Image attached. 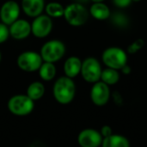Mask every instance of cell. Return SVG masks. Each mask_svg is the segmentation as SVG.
Listing matches in <instances>:
<instances>
[{
  "instance_id": "6da1fadb",
  "label": "cell",
  "mask_w": 147,
  "mask_h": 147,
  "mask_svg": "<svg viewBox=\"0 0 147 147\" xmlns=\"http://www.w3.org/2000/svg\"><path fill=\"white\" fill-rule=\"evenodd\" d=\"M53 95L58 103L70 104L76 95V85L73 79L65 75L58 78L53 87Z\"/></svg>"
},
{
  "instance_id": "7a4b0ae2",
  "label": "cell",
  "mask_w": 147,
  "mask_h": 147,
  "mask_svg": "<svg viewBox=\"0 0 147 147\" xmlns=\"http://www.w3.org/2000/svg\"><path fill=\"white\" fill-rule=\"evenodd\" d=\"M90 12L83 3H71L65 7L64 17L68 24L73 27H80L86 23Z\"/></svg>"
},
{
  "instance_id": "3957f363",
  "label": "cell",
  "mask_w": 147,
  "mask_h": 147,
  "mask_svg": "<svg viewBox=\"0 0 147 147\" xmlns=\"http://www.w3.org/2000/svg\"><path fill=\"white\" fill-rule=\"evenodd\" d=\"M9 111L16 116H27L34 108V101L27 94H16L12 96L7 104Z\"/></svg>"
},
{
  "instance_id": "277c9868",
  "label": "cell",
  "mask_w": 147,
  "mask_h": 147,
  "mask_svg": "<svg viewBox=\"0 0 147 147\" xmlns=\"http://www.w3.org/2000/svg\"><path fill=\"white\" fill-rule=\"evenodd\" d=\"M40 54L43 62L55 63L65 55V45L62 41L50 40L42 45Z\"/></svg>"
},
{
  "instance_id": "5b68a950",
  "label": "cell",
  "mask_w": 147,
  "mask_h": 147,
  "mask_svg": "<svg viewBox=\"0 0 147 147\" xmlns=\"http://www.w3.org/2000/svg\"><path fill=\"white\" fill-rule=\"evenodd\" d=\"M102 60L107 68L121 70L127 63V55L121 48L109 47L103 51Z\"/></svg>"
},
{
  "instance_id": "8992f818",
  "label": "cell",
  "mask_w": 147,
  "mask_h": 147,
  "mask_svg": "<svg viewBox=\"0 0 147 147\" xmlns=\"http://www.w3.org/2000/svg\"><path fill=\"white\" fill-rule=\"evenodd\" d=\"M42 62L43 60L40 56V54L31 50L21 53L16 59V64L18 68L21 70L28 73L38 71Z\"/></svg>"
},
{
  "instance_id": "52a82bcc",
  "label": "cell",
  "mask_w": 147,
  "mask_h": 147,
  "mask_svg": "<svg viewBox=\"0 0 147 147\" xmlns=\"http://www.w3.org/2000/svg\"><path fill=\"white\" fill-rule=\"evenodd\" d=\"M102 66L99 61L94 57H88L82 62L81 75L83 79L89 83H96L101 80Z\"/></svg>"
},
{
  "instance_id": "ba28073f",
  "label": "cell",
  "mask_w": 147,
  "mask_h": 147,
  "mask_svg": "<svg viewBox=\"0 0 147 147\" xmlns=\"http://www.w3.org/2000/svg\"><path fill=\"white\" fill-rule=\"evenodd\" d=\"M53 26L52 18L47 14H40L34 17L31 23V34L36 38H45L51 33Z\"/></svg>"
},
{
  "instance_id": "9c48e42d",
  "label": "cell",
  "mask_w": 147,
  "mask_h": 147,
  "mask_svg": "<svg viewBox=\"0 0 147 147\" xmlns=\"http://www.w3.org/2000/svg\"><path fill=\"white\" fill-rule=\"evenodd\" d=\"M90 99L97 107L105 106L110 99L109 86L102 81L94 83L90 90Z\"/></svg>"
},
{
  "instance_id": "30bf717a",
  "label": "cell",
  "mask_w": 147,
  "mask_h": 147,
  "mask_svg": "<svg viewBox=\"0 0 147 147\" xmlns=\"http://www.w3.org/2000/svg\"><path fill=\"white\" fill-rule=\"evenodd\" d=\"M21 8L17 2L9 0L4 2L0 8V20L3 23L9 26L19 18Z\"/></svg>"
},
{
  "instance_id": "8fae6325",
  "label": "cell",
  "mask_w": 147,
  "mask_h": 147,
  "mask_svg": "<svg viewBox=\"0 0 147 147\" xmlns=\"http://www.w3.org/2000/svg\"><path fill=\"white\" fill-rule=\"evenodd\" d=\"M102 139L101 133L93 128L84 129L78 136V143L81 147L101 146Z\"/></svg>"
},
{
  "instance_id": "7c38bea8",
  "label": "cell",
  "mask_w": 147,
  "mask_h": 147,
  "mask_svg": "<svg viewBox=\"0 0 147 147\" xmlns=\"http://www.w3.org/2000/svg\"><path fill=\"white\" fill-rule=\"evenodd\" d=\"M9 36L16 40H23L31 34V23L25 19H17L9 26Z\"/></svg>"
},
{
  "instance_id": "4fadbf2b",
  "label": "cell",
  "mask_w": 147,
  "mask_h": 147,
  "mask_svg": "<svg viewBox=\"0 0 147 147\" xmlns=\"http://www.w3.org/2000/svg\"><path fill=\"white\" fill-rule=\"evenodd\" d=\"M21 7L25 15L29 17H36L42 14L45 9L44 0H22Z\"/></svg>"
},
{
  "instance_id": "5bb4252c",
  "label": "cell",
  "mask_w": 147,
  "mask_h": 147,
  "mask_svg": "<svg viewBox=\"0 0 147 147\" xmlns=\"http://www.w3.org/2000/svg\"><path fill=\"white\" fill-rule=\"evenodd\" d=\"M82 61L78 56L68 57L64 63V72L65 75L69 78L77 77L81 72Z\"/></svg>"
},
{
  "instance_id": "9a60e30c",
  "label": "cell",
  "mask_w": 147,
  "mask_h": 147,
  "mask_svg": "<svg viewBox=\"0 0 147 147\" xmlns=\"http://www.w3.org/2000/svg\"><path fill=\"white\" fill-rule=\"evenodd\" d=\"M90 15L92 16L95 19L103 21L106 19H109L111 11L107 4H105L103 2L101 3H93V4L90 8Z\"/></svg>"
},
{
  "instance_id": "2e32d148",
  "label": "cell",
  "mask_w": 147,
  "mask_h": 147,
  "mask_svg": "<svg viewBox=\"0 0 147 147\" xmlns=\"http://www.w3.org/2000/svg\"><path fill=\"white\" fill-rule=\"evenodd\" d=\"M102 147H130L129 140L122 135L112 134L109 137L103 138Z\"/></svg>"
},
{
  "instance_id": "e0dca14e",
  "label": "cell",
  "mask_w": 147,
  "mask_h": 147,
  "mask_svg": "<svg viewBox=\"0 0 147 147\" xmlns=\"http://www.w3.org/2000/svg\"><path fill=\"white\" fill-rule=\"evenodd\" d=\"M38 72H39V75L41 80H43L45 81H50L55 78L56 73H57V68H56V66L54 65V63L43 62L41 66L40 67Z\"/></svg>"
},
{
  "instance_id": "ac0fdd59",
  "label": "cell",
  "mask_w": 147,
  "mask_h": 147,
  "mask_svg": "<svg viewBox=\"0 0 147 147\" xmlns=\"http://www.w3.org/2000/svg\"><path fill=\"white\" fill-rule=\"evenodd\" d=\"M45 94V86L40 81H34L30 83L27 88L26 94L34 101L40 100Z\"/></svg>"
},
{
  "instance_id": "d6986e66",
  "label": "cell",
  "mask_w": 147,
  "mask_h": 147,
  "mask_svg": "<svg viewBox=\"0 0 147 147\" xmlns=\"http://www.w3.org/2000/svg\"><path fill=\"white\" fill-rule=\"evenodd\" d=\"M100 81H103L109 86L115 85L120 81V73L116 69L107 68L102 71Z\"/></svg>"
},
{
  "instance_id": "ffe728a7",
  "label": "cell",
  "mask_w": 147,
  "mask_h": 147,
  "mask_svg": "<svg viewBox=\"0 0 147 147\" xmlns=\"http://www.w3.org/2000/svg\"><path fill=\"white\" fill-rule=\"evenodd\" d=\"M44 10L51 18H59L64 16L65 7L58 2H50L45 5Z\"/></svg>"
},
{
  "instance_id": "44dd1931",
  "label": "cell",
  "mask_w": 147,
  "mask_h": 147,
  "mask_svg": "<svg viewBox=\"0 0 147 147\" xmlns=\"http://www.w3.org/2000/svg\"><path fill=\"white\" fill-rule=\"evenodd\" d=\"M112 24L119 29H126L130 24L129 17L123 12L116 11L110 15L109 16Z\"/></svg>"
},
{
  "instance_id": "7402d4cb",
  "label": "cell",
  "mask_w": 147,
  "mask_h": 147,
  "mask_svg": "<svg viewBox=\"0 0 147 147\" xmlns=\"http://www.w3.org/2000/svg\"><path fill=\"white\" fill-rule=\"evenodd\" d=\"M145 45V42L143 39L140 38V39H137L135 40L134 42H133L127 48V53L130 54V55H133V54H135L137 53L138 51H140Z\"/></svg>"
},
{
  "instance_id": "603a6c76",
  "label": "cell",
  "mask_w": 147,
  "mask_h": 147,
  "mask_svg": "<svg viewBox=\"0 0 147 147\" xmlns=\"http://www.w3.org/2000/svg\"><path fill=\"white\" fill-rule=\"evenodd\" d=\"M9 36V27L1 22L0 23V44L5 42L8 40Z\"/></svg>"
},
{
  "instance_id": "cb8c5ba5",
  "label": "cell",
  "mask_w": 147,
  "mask_h": 147,
  "mask_svg": "<svg viewBox=\"0 0 147 147\" xmlns=\"http://www.w3.org/2000/svg\"><path fill=\"white\" fill-rule=\"evenodd\" d=\"M113 3L121 9H124L128 7L132 3V0H112Z\"/></svg>"
},
{
  "instance_id": "d4e9b609",
  "label": "cell",
  "mask_w": 147,
  "mask_h": 147,
  "mask_svg": "<svg viewBox=\"0 0 147 147\" xmlns=\"http://www.w3.org/2000/svg\"><path fill=\"white\" fill-rule=\"evenodd\" d=\"M102 138H107V137H109L113 134V131H112V128L109 126H103L100 131Z\"/></svg>"
},
{
  "instance_id": "484cf974",
  "label": "cell",
  "mask_w": 147,
  "mask_h": 147,
  "mask_svg": "<svg viewBox=\"0 0 147 147\" xmlns=\"http://www.w3.org/2000/svg\"><path fill=\"white\" fill-rule=\"evenodd\" d=\"M113 97H114L115 102L117 105L122 104L123 100H122V97H121V94H120L119 92H115V93L113 94Z\"/></svg>"
},
{
  "instance_id": "4316f807",
  "label": "cell",
  "mask_w": 147,
  "mask_h": 147,
  "mask_svg": "<svg viewBox=\"0 0 147 147\" xmlns=\"http://www.w3.org/2000/svg\"><path fill=\"white\" fill-rule=\"evenodd\" d=\"M121 72H122L124 75H129V74L131 73V71H132V68H131V67H130L129 65H127V63L124 67H122V68H121Z\"/></svg>"
},
{
  "instance_id": "83f0119b",
  "label": "cell",
  "mask_w": 147,
  "mask_h": 147,
  "mask_svg": "<svg viewBox=\"0 0 147 147\" xmlns=\"http://www.w3.org/2000/svg\"><path fill=\"white\" fill-rule=\"evenodd\" d=\"M90 0H75V2L76 3H87V2H89Z\"/></svg>"
},
{
  "instance_id": "f1b7e54d",
  "label": "cell",
  "mask_w": 147,
  "mask_h": 147,
  "mask_svg": "<svg viewBox=\"0 0 147 147\" xmlns=\"http://www.w3.org/2000/svg\"><path fill=\"white\" fill-rule=\"evenodd\" d=\"M92 1L93 3H101V2H103L104 0H90Z\"/></svg>"
},
{
  "instance_id": "f546056e",
  "label": "cell",
  "mask_w": 147,
  "mask_h": 147,
  "mask_svg": "<svg viewBox=\"0 0 147 147\" xmlns=\"http://www.w3.org/2000/svg\"><path fill=\"white\" fill-rule=\"evenodd\" d=\"M140 1H141V0H132V2H136V3H138Z\"/></svg>"
},
{
  "instance_id": "4dcf8cb0",
  "label": "cell",
  "mask_w": 147,
  "mask_h": 147,
  "mask_svg": "<svg viewBox=\"0 0 147 147\" xmlns=\"http://www.w3.org/2000/svg\"><path fill=\"white\" fill-rule=\"evenodd\" d=\"M1 60H2V54H1V51H0V62H1Z\"/></svg>"
}]
</instances>
